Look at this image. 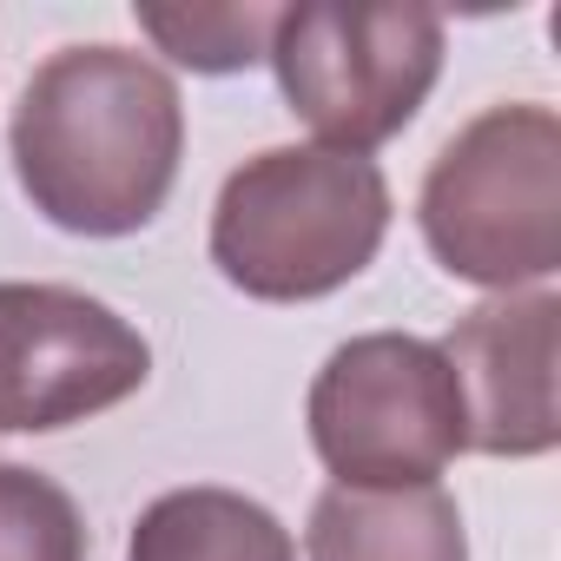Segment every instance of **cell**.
I'll return each instance as SVG.
<instances>
[{
    "label": "cell",
    "instance_id": "1",
    "mask_svg": "<svg viewBox=\"0 0 561 561\" xmlns=\"http://www.w3.org/2000/svg\"><path fill=\"white\" fill-rule=\"evenodd\" d=\"M8 152L47 225L73 238H133L179 185L185 100L172 73L133 47H60L21 87Z\"/></svg>",
    "mask_w": 561,
    "mask_h": 561
},
{
    "label": "cell",
    "instance_id": "2",
    "mask_svg": "<svg viewBox=\"0 0 561 561\" xmlns=\"http://www.w3.org/2000/svg\"><path fill=\"white\" fill-rule=\"evenodd\" d=\"M390 179L331 146H264L211 205V264L257 305H311L370 271L390 238Z\"/></svg>",
    "mask_w": 561,
    "mask_h": 561
},
{
    "label": "cell",
    "instance_id": "3",
    "mask_svg": "<svg viewBox=\"0 0 561 561\" xmlns=\"http://www.w3.org/2000/svg\"><path fill=\"white\" fill-rule=\"evenodd\" d=\"M430 257L476 291H541L561 271V119L515 100L476 113L423 172Z\"/></svg>",
    "mask_w": 561,
    "mask_h": 561
},
{
    "label": "cell",
    "instance_id": "4",
    "mask_svg": "<svg viewBox=\"0 0 561 561\" xmlns=\"http://www.w3.org/2000/svg\"><path fill=\"white\" fill-rule=\"evenodd\" d=\"M285 106L331 152L370 159L443 80V14L423 0H298L264 47Z\"/></svg>",
    "mask_w": 561,
    "mask_h": 561
},
{
    "label": "cell",
    "instance_id": "5",
    "mask_svg": "<svg viewBox=\"0 0 561 561\" xmlns=\"http://www.w3.org/2000/svg\"><path fill=\"white\" fill-rule=\"evenodd\" d=\"M305 430L331 489H430L462 449L469 416L449 357L410 331H364L324 357Z\"/></svg>",
    "mask_w": 561,
    "mask_h": 561
},
{
    "label": "cell",
    "instance_id": "6",
    "mask_svg": "<svg viewBox=\"0 0 561 561\" xmlns=\"http://www.w3.org/2000/svg\"><path fill=\"white\" fill-rule=\"evenodd\" d=\"M152 377V344L106 298L73 285L0 277V430H73Z\"/></svg>",
    "mask_w": 561,
    "mask_h": 561
},
{
    "label": "cell",
    "instance_id": "7",
    "mask_svg": "<svg viewBox=\"0 0 561 561\" xmlns=\"http://www.w3.org/2000/svg\"><path fill=\"white\" fill-rule=\"evenodd\" d=\"M436 351L456 370L469 449L528 462L561 443V397H554L561 298L554 291H502L462 311Z\"/></svg>",
    "mask_w": 561,
    "mask_h": 561
},
{
    "label": "cell",
    "instance_id": "8",
    "mask_svg": "<svg viewBox=\"0 0 561 561\" xmlns=\"http://www.w3.org/2000/svg\"><path fill=\"white\" fill-rule=\"evenodd\" d=\"M305 561H469L449 489H324L305 528Z\"/></svg>",
    "mask_w": 561,
    "mask_h": 561
},
{
    "label": "cell",
    "instance_id": "9",
    "mask_svg": "<svg viewBox=\"0 0 561 561\" xmlns=\"http://www.w3.org/2000/svg\"><path fill=\"white\" fill-rule=\"evenodd\" d=\"M126 561H298V541L264 502L198 482L139 508Z\"/></svg>",
    "mask_w": 561,
    "mask_h": 561
},
{
    "label": "cell",
    "instance_id": "10",
    "mask_svg": "<svg viewBox=\"0 0 561 561\" xmlns=\"http://www.w3.org/2000/svg\"><path fill=\"white\" fill-rule=\"evenodd\" d=\"M133 21H139V34L165 54V60H179V67H192V73H244V67H257L264 60V47H271V27H277V8H257V0H192V8H159V0H139L133 8Z\"/></svg>",
    "mask_w": 561,
    "mask_h": 561
},
{
    "label": "cell",
    "instance_id": "11",
    "mask_svg": "<svg viewBox=\"0 0 561 561\" xmlns=\"http://www.w3.org/2000/svg\"><path fill=\"white\" fill-rule=\"evenodd\" d=\"M0 561H87L80 502L27 462H0Z\"/></svg>",
    "mask_w": 561,
    "mask_h": 561
}]
</instances>
